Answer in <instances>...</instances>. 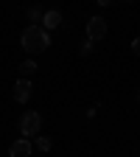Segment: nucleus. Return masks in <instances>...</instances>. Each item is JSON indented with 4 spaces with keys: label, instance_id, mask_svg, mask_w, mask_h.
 Segmentation results:
<instances>
[{
    "label": "nucleus",
    "instance_id": "9d476101",
    "mask_svg": "<svg viewBox=\"0 0 140 157\" xmlns=\"http://www.w3.org/2000/svg\"><path fill=\"white\" fill-rule=\"evenodd\" d=\"M132 53H134V56H140V36H137V39H132Z\"/></svg>",
    "mask_w": 140,
    "mask_h": 157
},
{
    "label": "nucleus",
    "instance_id": "39448f33",
    "mask_svg": "<svg viewBox=\"0 0 140 157\" xmlns=\"http://www.w3.org/2000/svg\"><path fill=\"white\" fill-rule=\"evenodd\" d=\"M31 140H25V137H20V140H14L11 143V149H9V157H31Z\"/></svg>",
    "mask_w": 140,
    "mask_h": 157
},
{
    "label": "nucleus",
    "instance_id": "f03ea898",
    "mask_svg": "<svg viewBox=\"0 0 140 157\" xmlns=\"http://www.w3.org/2000/svg\"><path fill=\"white\" fill-rule=\"evenodd\" d=\"M39 129H42V115L39 112H23V118H20V132L25 135V140L28 137H36L39 135Z\"/></svg>",
    "mask_w": 140,
    "mask_h": 157
},
{
    "label": "nucleus",
    "instance_id": "423d86ee",
    "mask_svg": "<svg viewBox=\"0 0 140 157\" xmlns=\"http://www.w3.org/2000/svg\"><path fill=\"white\" fill-rule=\"evenodd\" d=\"M65 20H62V11H56V9H51V11H45L42 14V28L45 31H51V28H59Z\"/></svg>",
    "mask_w": 140,
    "mask_h": 157
},
{
    "label": "nucleus",
    "instance_id": "f257e3e1",
    "mask_svg": "<svg viewBox=\"0 0 140 157\" xmlns=\"http://www.w3.org/2000/svg\"><path fill=\"white\" fill-rule=\"evenodd\" d=\"M20 45L25 48V53H42V51H48V45H51V36H48V31L42 28V25H28V28H23V34H20Z\"/></svg>",
    "mask_w": 140,
    "mask_h": 157
},
{
    "label": "nucleus",
    "instance_id": "20e7f679",
    "mask_svg": "<svg viewBox=\"0 0 140 157\" xmlns=\"http://www.w3.org/2000/svg\"><path fill=\"white\" fill-rule=\"evenodd\" d=\"M31 78H17V84H14V101L17 104H25L28 98H31Z\"/></svg>",
    "mask_w": 140,
    "mask_h": 157
},
{
    "label": "nucleus",
    "instance_id": "1a4fd4ad",
    "mask_svg": "<svg viewBox=\"0 0 140 157\" xmlns=\"http://www.w3.org/2000/svg\"><path fill=\"white\" fill-rule=\"evenodd\" d=\"M28 17L31 20H42V11H39V9H28Z\"/></svg>",
    "mask_w": 140,
    "mask_h": 157
},
{
    "label": "nucleus",
    "instance_id": "0eeeda50",
    "mask_svg": "<svg viewBox=\"0 0 140 157\" xmlns=\"http://www.w3.org/2000/svg\"><path fill=\"white\" fill-rule=\"evenodd\" d=\"M34 73H36V62L34 59H25V62L20 65V78H31Z\"/></svg>",
    "mask_w": 140,
    "mask_h": 157
},
{
    "label": "nucleus",
    "instance_id": "7ed1b4c3",
    "mask_svg": "<svg viewBox=\"0 0 140 157\" xmlns=\"http://www.w3.org/2000/svg\"><path fill=\"white\" fill-rule=\"evenodd\" d=\"M107 36V20L104 17H90V23H87V39L90 42H95V39H104Z\"/></svg>",
    "mask_w": 140,
    "mask_h": 157
},
{
    "label": "nucleus",
    "instance_id": "6e6552de",
    "mask_svg": "<svg viewBox=\"0 0 140 157\" xmlns=\"http://www.w3.org/2000/svg\"><path fill=\"white\" fill-rule=\"evenodd\" d=\"M31 146H36L39 151H51V146H53V143H51V137H45V135H36Z\"/></svg>",
    "mask_w": 140,
    "mask_h": 157
},
{
    "label": "nucleus",
    "instance_id": "9b49d317",
    "mask_svg": "<svg viewBox=\"0 0 140 157\" xmlns=\"http://www.w3.org/2000/svg\"><path fill=\"white\" fill-rule=\"evenodd\" d=\"M93 51V42H90V39H87V42H81V53H90Z\"/></svg>",
    "mask_w": 140,
    "mask_h": 157
}]
</instances>
